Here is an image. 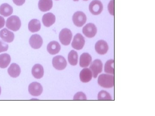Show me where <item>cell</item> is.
I'll use <instances>...</instances> for the list:
<instances>
[{
  "label": "cell",
  "mask_w": 155,
  "mask_h": 116,
  "mask_svg": "<svg viewBox=\"0 0 155 116\" xmlns=\"http://www.w3.org/2000/svg\"><path fill=\"white\" fill-rule=\"evenodd\" d=\"M95 49L99 54L104 55L109 50L108 44L105 40H98L95 46Z\"/></svg>",
  "instance_id": "7c38bea8"
},
{
  "label": "cell",
  "mask_w": 155,
  "mask_h": 116,
  "mask_svg": "<svg viewBox=\"0 0 155 116\" xmlns=\"http://www.w3.org/2000/svg\"><path fill=\"white\" fill-rule=\"evenodd\" d=\"M99 100H112L110 95L107 92L102 90L98 94Z\"/></svg>",
  "instance_id": "484cf974"
},
{
  "label": "cell",
  "mask_w": 155,
  "mask_h": 116,
  "mask_svg": "<svg viewBox=\"0 0 155 116\" xmlns=\"http://www.w3.org/2000/svg\"><path fill=\"white\" fill-rule=\"evenodd\" d=\"M89 69L91 70L92 77L97 78L98 75L103 71V63L100 60H95L92 63Z\"/></svg>",
  "instance_id": "8992f818"
},
{
  "label": "cell",
  "mask_w": 155,
  "mask_h": 116,
  "mask_svg": "<svg viewBox=\"0 0 155 116\" xmlns=\"http://www.w3.org/2000/svg\"><path fill=\"white\" fill-rule=\"evenodd\" d=\"M108 10L111 15H114V0H112L109 3Z\"/></svg>",
  "instance_id": "f1b7e54d"
},
{
  "label": "cell",
  "mask_w": 155,
  "mask_h": 116,
  "mask_svg": "<svg viewBox=\"0 0 155 116\" xmlns=\"http://www.w3.org/2000/svg\"><path fill=\"white\" fill-rule=\"evenodd\" d=\"M41 22L37 19H33L28 23V30L32 33L37 32L41 29Z\"/></svg>",
  "instance_id": "7402d4cb"
},
{
  "label": "cell",
  "mask_w": 155,
  "mask_h": 116,
  "mask_svg": "<svg viewBox=\"0 0 155 116\" xmlns=\"http://www.w3.org/2000/svg\"><path fill=\"white\" fill-rule=\"evenodd\" d=\"M1 92H2V89H1V87L0 86V95L1 94Z\"/></svg>",
  "instance_id": "1f68e13d"
},
{
  "label": "cell",
  "mask_w": 155,
  "mask_h": 116,
  "mask_svg": "<svg viewBox=\"0 0 155 116\" xmlns=\"http://www.w3.org/2000/svg\"><path fill=\"white\" fill-rule=\"evenodd\" d=\"M79 77L81 82L85 83H88L91 80L92 77L91 70L87 68L82 69L80 72Z\"/></svg>",
  "instance_id": "2e32d148"
},
{
  "label": "cell",
  "mask_w": 155,
  "mask_h": 116,
  "mask_svg": "<svg viewBox=\"0 0 155 116\" xmlns=\"http://www.w3.org/2000/svg\"><path fill=\"white\" fill-rule=\"evenodd\" d=\"M86 15L81 11L75 12L72 17L73 23L77 27H82L86 23Z\"/></svg>",
  "instance_id": "277c9868"
},
{
  "label": "cell",
  "mask_w": 155,
  "mask_h": 116,
  "mask_svg": "<svg viewBox=\"0 0 155 116\" xmlns=\"http://www.w3.org/2000/svg\"><path fill=\"white\" fill-rule=\"evenodd\" d=\"M38 8L42 12L50 11L53 7L52 0H39Z\"/></svg>",
  "instance_id": "ac0fdd59"
},
{
  "label": "cell",
  "mask_w": 155,
  "mask_h": 116,
  "mask_svg": "<svg viewBox=\"0 0 155 116\" xmlns=\"http://www.w3.org/2000/svg\"><path fill=\"white\" fill-rule=\"evenodd\" d=\"M56 21V17L52 13H48L44 15L42 17V22L47 27L52 25Z\"/></svg>",
  "instance_id": "9a60e30c"
},
{
  "label": "cell",
  "mask_w": 155,
  "mask_h": 116,
  "mask_svg": "<svg viewBox=\"0 0 155 116\" xmlns=\"http://www.w3.org/2000/svg\"><path fill=\"white\" fill-rule=\"evenodd\" d=\"M82 32L85 36L88 38L94 37L97 33L96 26L93 23H88L83 27Z\"/></svg>",
  "instance_id": "30bf717a"
},
{
  "label": "cell",
  "mask_w": 155,
  "mask_h": 116,
  "mask_svg": "<svg viewBox=\"0 0 155 116\" xmlns=\"http://www.w3.org/2000/svg\"><path fill=\"white\" fill-rule=\"evenodd\" d=\"M72 37V32L70 29L68 28L62 29L59 34L60 41L64 46H68L70 44Z\"/></svg>",
  "instance_id": "3957f363"
},
{
  "label": "cell",
  "mask_w": 155,
  "mask_h": 116,
  "mask_svg": "<svg viewBox=\"0 0 155 116\" xmlns=\"http://www.w3.org/2000/svg\"><path fill=\"white\" fill-rule=\"evenodd\" d=\"M8 45L0 40V53L7 51L8 49Z\"/></svg>",
  "instance_id": "83f0119b"
},
{
  "label": "cell",
  "mask_w": 155,
  "mask_h": 116,
  "mask_svg": "<svg viewBox=\"0 0 155 116\" xmlns=\"http://www.w3.org/2000/svg\"><path fill=\"white\" fill-rule=\"evenodd\" d=\"M47 49L48 52L50 54L52 55L57 54L60 52L61 50V45L57 41H51L48 44Z\"/></svg>",
  "instance_id": "5bb4252c"
},
{
  "label": "cell",
  "mask_w": 155,
  "mask_h": 116,
  "mask_svg": "<svg viewBox=\"0 0 155 116\" xmlns=\"http://www.w3.org/2000/svg\"><path fill=\"white\" fill-rule=\"evenodd\" d=\"M91 61V56L88 53H83L80 56L79 65L81 68H85L89 66Z\"/></svg>",
  "instance_id": "d6986e66"
},
{
  "label": "cell",
  "mask_w": 155,
  "mask_h": 116,
  "mask_svg": "<svg viewBox=\"0 0 155 116\" xmlns=\"http://www.w3.org/2000/svg\"><path fill=\"white\" fill-rule=\"evenodd\" d=\"M43 91L42 86L38 82H32L28 86V92L32 96H39L42 93Z\"/></svg>",
  "instance_id": "ba28073f"
},
{
  "label": "cell",
  "mask_w": 155,
  "mask_h": 116,
  "mask_svg": "<svg viewBox=\"0 0 155 116\" xmlns=\"http://www.w3.org/2000/svg\"><path fill=\"white\" fill-rule=\"evenodd\" d=\"M84 1H88V0H84Z\"/></svg>",
  "instance_id": "836d02e7"
},
{
  "label": "cell",
  "mask_w": 155,
  "mask_h": 116,
  "mask_svg": "<svg viewBox=\"0 0 155 116\" xmlns=\"http://www.w3.org/2000/svg\"><path fill=\"white\" fill-rule=\"evenodd\" d=\"M21 26V20L17 16H11L6 21V27L13 31H17L19 30Z\"/></svg>",
  "instance_id": "7a4b0ae2"
},
{
  "label": "cell",
  "mask_w": 155,
  "mask_h": 116,
  "mask_svg": "<svg viewBox=\"0 0 155 116\" xmlns=\"http://www.w3.org/2000/svg\"><path fill=\"white\" fill-rule=\"evenodd\" d=\"M114 76L102 74L99 76L98 83L100 86L105 88H110L114 86Z\"/></svg>",
  "instance_id": "6da1fadb"
},
{
  "label": "cell",
  "mask_w": 155,
  "mask_h": 116,
  "mask_svg": "<svg viewBox=\"0 0 155 116\" xmlns=\"http://www.w3.org/2000/svg\"><path fill=\"white\" fill-rule=\"evenodd\" d=\"M73 1H75V2H78L79 0H73Z\"/></svg>",
  "instance_id": "d6a6232c"
},
{
  "label": "cell",
  "mask_w": 155,
  "mask_h": 116,
  "mask_svg": "<svg viewBox=\"0 0 155 116\" xmlns=\"http://www.w3.org/2000/svg\"><path fill=\"white\" fill-rule=\"evenodd\" d=\"M73 99L74 100H86V95L81 92H78L74 95Z\"/></svg>",
  "instance_id": "4316f807"
},
{
  "label": "cell",
  "mask_w": 155,
  "mask_h": 116,
  "mask_svg": "<svg viewBox=\"0 0 155 116\" xmlns=\"http://www.w3.org/2000/svg\"><path fill=\"white\" fill-rule=\"evenodd\" d=\"M8 72L11 77L16 78L20 75L21 69L17 64L12 63L8 69Z\"/></svg>",
  "instance_id": "ffe728a7"
},
{
  "label": "cell",
  "mask_w": 155,
  "mask_h": 116,
  "mask_svg": "<svg viewBox=\"0 0 155 116\" xmlns=\"http://www.w3.org/2000/svg\"><path fill=\"white\" fill-rule=\"evenodd\" d=\"M68 60L69 64L72 66H76L78 60V54L74 50H72L69 52L68 56Z\"/></svg>",
  "instance_id": "cb8c5ba5"
},
{
  "label": "cell",
  "mask_w": 155,
  "mask_h": 116,
  "mask_svg": "<svg viewBox=\"0 0 155 116\" xmlns=\"http://www.w3.org/2000/svg\"><path fill=\"white\" fill-rule=\"evenodd\" d=\"M104 71L107 74L114 75V60H109L106 62L104 66Z\"/></svg>",
  "instance_id": "d4e9b609"
},
{
  "label": "cell",
  "mask_w": 155,
  "mask_h": 116,
  "mask_svg": "<svg viewBox=\"0 0 155 116\" xmlns=\"http://www.w3.org/2000/svg\"><path fill=\"white\" fill-rule=\"evenodd\" d=\"M89 10L93 15H99L103 11L102 4L99 0H94L90 4Z\"/></svg>",
  "instance_id": "52a82bcc"
},
{
  "label": "cell",
  "mask_w": 155,
  "mask_h": 116,
  "mask_svg": "<svg viewBox=\"0 0 155 116\" xmlns=\"http://www.w3.org/2000/svg\"><path fill=\"white\" fill-rule=\"evenodd\" d=\"M29 44L32 48L38 49L40 48L43 43L42 38L40 35L35 34L31 35L29 40Z\"/></svg>",
  "instance_id": "8fae6325"
},
{
  "label": "cell",
  "mask_w": 155,
  "mask_h": 116,
  "mask_svg": "<svg viewBox=\"0 0 155 116\" xmlns=\"http://www.w3.org/2000/svg\"><path fill=\"white\" fill-rule=\"evenodd\" d=\"M5 22V19H4V17L0 16V29L4 27Z\"/></svg>",
  "instance_id": "4dcf8cb0"
},
{
  "label": "cell",
  "mask_w": 155,
  "mask_h": 116,
  "mask_svg": "<svg viewBox=\"0 0 155 116\" xmlns=\"http://www.w3.org/2000/svg\"><path fill=\"white\" fill-rule=\"evenodd\" d=\"M15 5L17 6H22L25 3V0H13Z\"/></svg>",
  "instance_id": "f546056e"
},
{
  "label": "cell",
  "mask_w": 155,
  "mask_h": 116,
  "mask_svg": "<svg viewBox=\"0 0 155 116\" xmlns=\"http://www.w3.org/2000/svg\"><path fill=\"white\" fill-rule=\"evenodd\" d=\"M31 74L35 78L41 79L43 77L44 74L43 67L40 64H35L31 69Z\"/></svg>",
  "instance_id": "e0dca14e"
},
{
  "label": "cell",
  "mask_w": 155,
  "mask_h": 116,
  "mask_svg": "<svg viewBox=\"0 0 155 116\" xmlns=\"http://www.w3.org/2000/svg\"><path fill=\"white\" fill-rule=\"evenodd\" d=\"M0 37L4 41L11 43L14 40V34L13 32L5 28L0 31Z\"/></svg>",
  "instance_id": "4fadbf2b"
},
{
  "label": "cell",
  "mask_w": 155,
  "mask_h": 116,
  "mask_svg": "<svg viewBox=\"0 0 155 116\" xmlns=\"http://www.w3.org/2000/svg\"><path fill=\"white\" fill-rule=\"evenodd\" d=\"M13 13V8L9 4H3L0 6V14L5 17L11 16Z\"/></svg>",
  "instance_id": "44dd1931"
},
{
  "label": "cell",
  "mask_w": 155,
  "mask_h": 116,
  "mask_svg": "<svg viewBox=\"0 0 155 116\" xmlns=\"http://www.w3.org/2000/svg\"><path fill=\"white\" fill-rule=\"evenodd\" d=\"M53 67L58 70H63L67 67V63L66 59L62 56H57L53 59Z\"/></svg>",
  "instance_id": "5b68a950"
},
{
  "label": "cell",
  "mask_w": 155,
  "mask_h": 116,
  "mask_svg": "<svg viewBox=\"0 0 155 116\" xmlns=\"http://www.w3.org/2000/svg\"><path fill=\"white\" fill-rule=\"evenodd\" d=\"M84 37L81 34L78 33L74 36L72 43V47L77 50H81L83 48L85 44Z\"/></svg>",
  "instance_id": "9c48e42d"
},
{
  "label": "cell",
  "mask_w": 155,
  "mask_h": 116,
  "mask_svg": "<svg viewBox=\"0 0 155 116\" xmlns=\"http://www.w3.org/2000/svg\"><path fill=\"white\" fill-rule=\"evenodd\" d=\"M11 60V56L8 54L0 55V68L5 69L9 66Z\"/></svg>",
  "instance_id": "603a6c76"
}]
</instances>
